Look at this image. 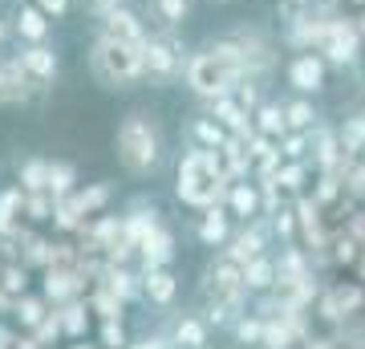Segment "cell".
<instances>
[{"label": "cell", "mask_w": 365, "mask_h": 349, "mask_svg": "<svg viewBox=\"0 0 365 349\" xmlns=\"http://www.w3.org/2000/svg\"><path fill=\"white\" fill-rule=\"evenodd\" d=\"M272 244H276V236H272V220L268 216H256V220H248V223H240L232 232V240L220 248L227 260H235L240 268L248 264V260H256V256H264V252H272Z\"/></svg>", "instance_id": "cell-10"}, {"label": "cell", "mask_w": 365, "mask_h": 349, "mask_svg": "<svg viewBox=\"0 0 365 349\" xmlns=\"http://www.w3.org/2000/svg\"><path fill=\"white\" fill-rule=\"evenodd\" d=\"M280 158H309V130H288L276 138Z\"/></svg>", "instance_id": "cell-40"}, {"label": "cell", "mask_w": 365, "mask_h": 349, "mask_svg": "<svg viewBox=\"0 0 365 349\" xmlns=\"http://www.w3.org/2000/svg\"><path fill=\"white\" fill-rule=\"evenodd\" d=\"M304 345H309V349H337V341H333V337H313V333H309V337H304Z\"/></svg>", "instance_id": "cell-49"}, {"label": "cell", "mask_w": 365, "mask_h": 349, "mask_svg": "<svg viewBox=\"0 0 365 349\" xmlns=\"http://www.w3.org/2000/svg\"><path fill=\"white\" fill-rule=\"evenodd\" d=\"M114 151L130 179H155L158 171L167 167V130H163L155 110L130 106L126 114L118 118Z\"/></svg>", "instance_id": "cell-1"}, {"label": "cell", "mask_w": 365, "mask_h": 349, "mask_svg": "<svg viewBox=\"0 0 365 349\" xmlns=\"http://www.w3.org/2000/svg\"><path fill=\"white\" fill-rule=\"evenodd\" d=\"M215 4H232V0H215Z\"/></svg>", "instance_id": "cell-54"}, {"label": "cell", "mask_w": 365, "mask_h": 349, "mask_svg": "<svg viewBox=\"0 0 365 349\" xmlns=\"http://www.w3.org/2000/svg\"><path fill=\"white\" fill-rule=\"evenodd\" d=\"M25 211H29V220H53V195L49 191H29L25 195Z\"/></svg>", "instance_id": "cell-44"}, {"label": "cell", "mask_w": 365, "mask_h": 349, "mask_svg": "<svg viewBox=\"0 0 365 349\" xmlns=\"http://www.w3.org/2000/svg\"><path fill=\"white\" fill-rule=\"evenodd\" d=\"M33 4H37L41 13H49L53 21H61V16L69 13V0H33Z\"/></svg>", "instance_id": "cell-47"}, {"label": "cell", "mask_w": 365, "mask_h": 349, "mask_svg": "<svg viewBox=\"0 0 365 349\" xmlns=\"http://www.w3.org/2000/svg\"><path fill=\"white\" fill-rule=\"evenodd\" d=\"M199 110L203 114H211L220 126H227V134H235V138H248L252 130V110L248 106H240V98L235 93H223V98H211V102H199Z\"/></svg>", "instance_id": "cell-14"}, {"label": "cell", "mask_w": 365, "mask_h": 349, "mask_svg": "<svg viewBox=\"0 0 365 349\" xmlns=\"http://www.w3.org/2000/svg\"><path fill=\"white\" fill-rule=\"evenodd\" d=\"M138 260H143V268H170V264H175V232H170L167 223H155V228L143 236Z\"/></svg>", "instance_id": "cell-18"}, {"label": "cell", "mask_w": 365, "mask_h": 349, "mask_svg": "<svg viewBox=\"0 0 365 349\" xmlns=\"http://www.w3.org/2000/svg\"><path fill=\"white\" fill-rule=\"evenodd\" d=\"M187 138H191L195 146L220 151V146L227 143V138H232V134H227V126H220V122H215L211 114H203V110H199V114L191 118V122H187Z\"/></svg>", "instance_id": "cell-26"}, {"label": "cell", "mask_w": 365, "mask_h": 349, "mask_svg": "<svg viewBox=\"0 0 365 349\" xmlns=\"http://www.w3.org/2000/svg\"><path fill=\"white\" fill-rule=\"evenodd\" d=\"M86 61H90V74H93V81H98L102 90L126 93V90H138V86H143V78H146L143 49L122 45V41H114V37H106L102 29L93 33Z\"/></svg>", "instance_id": "cell-3"}, {"label": "cell", "mask_w": 365, "mask_h": 349, "mask_svg": "<svg viewBox=\"0 0 365 349\" xmlns=\"http://www.w3.org/2000/svg\"><path fill=\"white\" fill-rule=\"evenodd\" d=\"M182 86L195 102H211V98H223V93H235L240 86V74L227 69L223 61H215L207 49H191L187 53V65H182Z\"/></svg>", "instance_id": "cell-7"}, {"label": "cell", "mask_w": 365, "mask_h": 349, "mask_svg": "<svg viewBox=\"0 0 365 349\" xmlns=\"http://www.w3.org/2000/svg\"><path fill=\"white\" fill-rule=\"evenodd\" d=\"M0 268H4V264H0Z\"/></svg>", "instance_id": "cell-56"}, {"label": "cell", "mask_w": 365, "mask_h": 349, "mask_svg": "<svg viewBox=\"0 0 365 349\" xmlns=\"http://www.w3.org/2000/svg\"><path fill=\"white\" fill-rule=\"evenodd\" d=\"M223 207H227V216H232V220H240V223H248V220H256V216H264L260 183H256V179H235V183H227Z\"/></svg>", "instance_id": "cell-15"}, {"label": "cell", "mask_w": 365, "mask_h": 349, "mask_svg": "<svg viewBox=\"0 0 365 349\" xmlns=\"http://www.w3.org/2000/svg\"><path fill=\"white\" fill-rule=\"evenodd\" d=\"M13 33L21 45H37V41H49L53 33V16L49 13H41L37 4H21L13 16Z\"/></svg>", "instance_id": "cell-21"}, {"label": "cell", "mask_w": 365, "mask_h": 349, "mask_svg": "<svg viewBox=\"0 0 365 349\" xmlns=\"http://www.w3.org/2000/svg\"><path fill=\"white\" fill-rule=\"evenodd\" d=\"M232 37H235V45H240V57H244V78L264 81V86L272 90L276 74L284 69V65H280V53H284L280 33L256 25V21H244V25L232 29Z\"/></svg>", "instance_id": "cell-5"}, {"label": "cell", "mask_w": 365, "mask_h": 349, "mask_svg": "<svg viewBox=\"0 0 365 349\" xmlns=\"http://www.w3.org/2000/svg\"><path fill=\"white\" fill-rule=\"evenodd\" d=\"M357 158H361V163H365V146H361V155H357Z\"/></svg>", "instance_id": "cell-53"}, {"label": "cell", "mask_w": 365, "mask_h": 349, "mask_svg": "<svg viewBox=\"0 0 365 349\" xmlns=\"http://www.w3.org/2000/svg\"><path fill=\"white\" fill-rule=\"evenodd\" d=\"M57 321H61V333L66 337H86V329H90V309L81 305V300H66V309L57 313Z\"/></svg>", "instance_id": "cell-31"}, {"label": "cell", "mask_w": 365, "mask_h": 349, "mask_svg": "<svg viewBox=\"0 0 365 349\" xmlns=\"http://www.w3.org/2000/svg\"><path fill=\"white\" fill-rule=\"evenodd\" d=\"M235 98H240V106L256 110V106L268 98V86H264V81H252V78H240V86H235Z\"/></svg>", "instance_id": "cell-42"}, {"label": "cell", "mask_w": 365, "mask_h": 349, "mask_svg": "<svg viewBox=\"0 0 365 349\" xmlns=\"http://www.w3.org/2000/svg\"><path fill=\"white\" fill-rule=\"evenodd\" d=\"M317 317H321L325 325H345V313H341L337 297H333V288L317 293Z\"/></svg>", "instance_id": "cell-43"}, {"label": "cell", "mask_w": 365, "mask_h": 349, "mask_svg": "<svg viewBox=\"0 0 365 349\" xmlns=\"http://www.w3.org/2000/svg\"><path fill=\"white\" fill-rule=\"evenodd\" d=\"M187 53H191V45L182 41V29H150L146 49H143V69H146L143 86H150V90H170V86H179Z\"/></svg>", "instance_id": "cell-4"}, {"label": "cell", "mask_w": 365, "mask_h": 349, "mask_svg": "<svg viewBox=\"0 0 365 349\" xmlns=\"http://www.w3.org/2000/svg\"><path fill=\"white\" fill-rule=\"evenodd\" d=\"M252 349H260V345H252Z\"/></svg>", "instance_id": "cell-55"}, {"label": "cell", "mask_w": 365, "mask_h": 349, "mask_svg": "<svg viewBox=\"0 0 365 349\" xmlns=\"http://www.w3.org/2000/svg\"><path fill=\"white\" fill-rule=\"evenodd\" d=\"M284 86L288 93H304V98H321V93L329 90V61L321 57V53L313 49H304V53H288V61H284Z\"/></svg>", "instance_id": "cell-9"}, {"label": "cell", "mask_w": 365, "mask_h": 349, "mask_svg": "<svg viewBox=\"0 0 365 349\" xmlns=\"http://www.w3.org/2000/svg\"><path fill=\"white\" fill-rule=\"evenodd\" d=\"M98 29H102L106 37L122 41V45H134V49H146V37H150V25H146L143 13H134L130 4L122 0V4H114L110 13L98 21Z\"/></svg>", "instance_id": "cell-11"}, {"label": "cell", "mask_w": 365, "mask_h": 349, "mask_svg": "<svg viewBox=\"0 0 365 349\" xmlns=\"http://www.w3.org/2000/svg\"><path fill=\"white\" fill-rule=\"evenodd\" d=\"M45 191L53 195V199H61V195H69V191H78V171H73V163H49V187Z\"/></svg>", "instance_id": "cell-33"}, {"label": "cell", "mask_w": 365, "mask_h": 349, "mask_svg": "<svg viewBox=\"0 0 365 349\" xmlns=\"http://www.w3.org/2000/svg\"><path fill=\"white\" fill-rule=\"evenodd\" d=\"M268 220H272L276 244H297V211H292V203H284L276 216H268Z\"/></svg>", "instance_id": "cell-38"}, {"label": "cell", "mask_w": 365, "mask_h": 349, "mask_svg": "<svg viewBox=\"0 0 365 349\" xmlns=\"http://www.w3.org/2000/svg\"><path fill=\"white\" fill-rule=\"evenodd\" d=\"M13 57L21 61L25 78L33 81L37 90L53 86V81H57V74H61V57H57V49H53L49 41H37V45H21Z\"/></svg>", "instance_id": "cell-12"}, {"label": "cell", "mask_w": 365, "mask_h": 349, "mask_svg": "<svg viewBox=\"0 0 365 349\" xmlns=\"http://www.w3.org/2000/svg\"><path fill=\"white\" fill-rule=\"evenodd\" d=\"M232 232H235V220L227 216V207H223V203L207 207V211H199L195 240H199L203 248H215V252H220V248L232 240Z\"/></svg>", "instance_id": "cell-17"}, {"label": "cell", "mask_w": 365, "mask_h": 349, "mask_svg": "<svg viewBox=\"0 0 365 349\" xmlns=\"http://www.w3.org/2000/svg\"><path fill=\"white\" fill-rule=\"evenodd\" d=\"M122 309H126V300L114 297L106 285H98V293H93V313H98L102 321H122Z\"/></svg>", "instance_id": "cell-39"}, {"label": "cell", "mask_w": 365, "mask_h": 349, "mask_svg": "<svg viewBox=\"0 0 365 349\" xmlns=\"http://www.w3.org/2000/svg\"><path fill=\"white\" fill-rule=\"evenodd\" d=\"M321 57L329 61V69H337V74H349V69H357L365 57V41H361V29H357V16L345 13L337 16L333 25H329L325 41H321Z\"/></svg>", "instance_id": "cell-8"}, {"label": "cell", "mask_w": 365, "mask_h": 349, "mask_svg": "<svg viewBox=\"0 0 365 349\" xmlns=\"http://www.w3.org/2000/svg\"><path fill=\"white\" fill-rule=\"evenodd\" d=\"M203 305H215V309L232 313V317H240V313H248V288H244V268L235 264V260H227L223 252H215V256L207 260V268H203Z\"/></svg>", "instance_id": "cell-6"}, {"label": "cell", "mask_w": 365, "mask_h": 349, "mask_svg": "<svg viewBox=\"0 0 365 349\" xmlns=\"http://www.w3.org/2000/svg\"><path fill=\"white\" fill-rule=\"evenodd\" d=\"M353 272H357V280L365 285V248H361V256H357V264H353Z\"/></svg>", "instance_id": "cell-50"}, {"label": "cell", "mask_w": 365, "mask_h": 349, "mask_svg": "<svg viewBox=\"0 0 365 349\" xmlns=\"http://www.w3.org/2000/svg\"><path fill=\"white\" fill-rule=\"evenodd\" d=\"M110 199H114V183H90V187H78V203H81L86 216H98Z\"/></svg>", "instance_id": "cell-34"}, {"label": "cell", "mask_w": 365, "mask_h": 349, "mask_svg": "<svg viewBox=\"0 0 365 349\" xmlns=\"http://www.w3.org/2000/svg\"><path fill=\"white\" fill-rule=\"evenodd\" d=\"M69 349H93V345H69Z\"/></svg>", "instance_id": "cell-52"}, {"label": "cell", "mask_w": 365, "mask_h": 349, "mask_svg": "<svg viewBox=\"0 0 365 349\" xmlns=\"http://www.w3.org/2000/svg\"><path fill=\"white\" fill-rule=\"evenodd\" d=\"M244 288H248V297H260V293H272L276 288V256L272 252H264V256L244 264Z\"/></svg>", "instance_id": "cell-25"}, {"label": "cell", "mask_w": 365, "mask_h": 349, "mask_svg": "<svg viewBox=\"0 0 365 349\" xmlns=\"http://www.w3.org/2000/svg\"><path fill=\"white\" fill-rule=\"evenodd\" d=\"M130 337L122 329V321H102V349H126Z\"/></svg>", "instance_id": "cell-45"}, {"label": "cell", "mask_w": 365, "mask_h": 349, "mask_svg": "<svg viewBox=\"0 0 365 349\" xmlns=\"http://www.w3.org/2000/svg\"><path fill=\"white\" fill-rule=\"evenodd\" d=\"M333 297H337V305H341V313H345V317H353V313L365 309V285H361V280L333 285Z\"/></svg>", "instance_id": "cell-36"}, {"label": "cell", "mask_w": 365, "mask_h": 349, "mask_svg": "<svg viewBox=\"0 0 365 349\" xmlns=\"http://www.w3.org/2000/svg\"><path fill=\"white\" fill-rule=\"evenodd\" d=\"M227 175H223L220 151H207V146L187 143V151L179 155V171H175V195H179L182 207L191 211H207V207L223 203L227 195Z\"/></svg>", "instance_id": "cell-2"}, {"label": "cell", "mask_w": 365, "mask_h": 349, "mask_svg": "<svg viewBox=\"0 0 365 349\" xmlns=\"http://www.w3.org/2000/svg\"><path fill=\"white\" fill-rule=\"evenodd\" d=\"M232 337H235V345H260V337H264V317H256V313H240L232 321Z\"/></svg>", "instance_id": "cell-32"}, {"label": "cell", "mask_w": 365, "mask_h": 349, "mask_svg": "<svg viewBox=\"0 0 365 349\" xmlns=\"http://www.w3.org/2000/svg\"><path fill=\"white\" fill-rule=\"evenodd\" d=\"M337 138H341V151L345 155H361L365 146V106H353V110H345V118L337 122Z\"/></svg>", "instance_id": "cell-27"}, {"label": "cell", "mask_w": 365, "mask_h": 349, "mask_svg": "<svg viewBox=\"0 0 365 349\" xmlns=\"http://www.w3.org/2000/svg\"><path fill=\"white\" fill-rule=\"evenodd\" d=\"M33 93H37V86L25 78L21 61L0 53V106H25Z\"/></svg>", "instance_id": "cell-16"}, {"label": "cell", "mask_w": 365, "mask_h": 349, "mask_svg": "<svg viewBox=\"0 0 365 349\" xmlns=\"http://www.w3.org/2000/svg\"><path fill=\"white\" fill-rule=\"evenodd\" d=\"M45 297H29V293H21V297H16V305H13V317L21 325H25V329H37L41 321H45Z\"/></svg>", "instance_id": "cell-35"}, {"label": "cell", "mask_w": 365, "mask_h": 349, "mask_svg": "<svg viewBox=\"0 0 365 349\" xmlns=\"http://www.w3.org/2000/svg\"><path fill=\"white\" fill-rule=\"evenodd\" d=\"M252 126L260 130V134H268V138H280V134H288V118H284V98H264L256 110H252Z\"/></svg>", "instance_id": "cell-24"}, {"label": "cell", "mask_w": 365, "mask_h": 349, "mask_svg": "<svg viewBox=\"0 0 365 349\" xmlns=\"http://www.w3.org/2000/svg\"><path fill=\"white\" fill-rule=\"evenodd\" d=\"M191 9H195V0H150L146 4V21L155 29H182Z\"/></svg>", "instance_id": "cell-23"}, {"label": "cell", "mask_w": 365, "mask_h": 349, "mask_svg": "<svg viewBox=\"0 0 365 349\" xmlns=\"http://www.w3.org/2000/svg\"><path fill=\"white\" fill-rule=\"evenodd\" d=\"M9 33H13V25H9V21H0V45L9 41Z\"/></svg>", "instance_id": "cell-51"}, {"label": "cell", "mask_w": 365, "mask_h": 349, "mask_svg": "<svg viewBox=\"0 0 365 349\" xmlns=\"http://www.w3.org/2000/svg\"><path fill=\"white\" fill-rule=\"evenodd\" d=\"M126 349H175V345H170L167 333H146V337H138V341L126 345Z\"/></svg>", "instance_id": "cell-46"}, {"label": "cell", "mask_w": 365, "mask_h": 349, "mask_svg": "<svg viewBox=\"0 0 365 349\" xmlns=\"http://www.w3.org/2000/svg\"><path fill=\"white\" fill-rule=\"evenodd\" d=\"M0 288H4L9 297H21L29 288V268L25 264H4V268H0Z\"/></svg>", "instance_id": "cell-41"}, {"label": "cell", "mask_w": 365, "mask_h": 349, "mask_svg": "<svg viewBox=\"0 0 365 349\" xmlns=\"http://www.w3.org/2000/svg\"><path fill=\"white\" fill-rule=\"evenodd\" d=\"M179 297V276L170 268H143V300L155 309H170Z\"/></svg>", "instance_id": "cell-20"}, {"label": "cell", "mask_w": 365, "mask_h": 349, "mask_svg": "<svg viewBox=\"0 0 365 349\" xmlns=\"http://www.w3.org/2000/svg\"><path fill=\"white\" fill-rule=\"evenodd\" d=\"M102 285L110 288L114 297H122L126 305H130V300H143V272H130L126 264H110V260H106Z\"/></svg>", "instance_id": "cell-22"}, {"label": "cell", "mask_w": 365, "mask_h": 349, "mask_svg": "<svg viewBox=\"0 0 365 349\" xmlns=\"http://www.w3.org/2000/svg\"><path fill=\"white\" fill-rule=\"evenodd\" d=\"M49 187V163L45 158H29L21 163V191H45Z\"/></svg>", "instance_id": "cell-37"}, {"label": "cell", "mask_w": 365, "mask_h": 349, "mask_svg": "<svg viewBox=\"0 0 365 349\" xmlns=\"http://www.w3.org/2000/svg\"><path fill=\"white\" fill-rule=\"evenodd\" d=\"M313 199L325 207V211L345 199V183H341L337 171H317V175H313Z\"/></svg>", "instance_id": "cell-30"}, {"label": "cell", "mask_w": 365, "mask_h": 349, "mask_svg": "<svg viewBox=\"0 0 365 349\" xmlns=\"http://www.w3.org/2000/svg\"><path fill=\"white\" fill-rule=\"evenodd\" d=\"M81 4H86V9H90V13H93V21H102V16L110 13L114 4H122V0H81Z\"/></svg>", "instance_id": "cell-48"}, {"label": "cell", "mask_w": 365, "mask_h": 349, "mask_svg": "<svg viewBox=\"0 0 365 349\" xmlns=\"http://www.w3.org/2000/svg\"><path fill=\"white\" fill-rule=\"evenodd\" d=\"M284 118H288V130H313L317 122H321V106H317V98L288 93L284 98Z\"/></svg>", "instance_id": "cell-28"}, {"label": "cell", "mask_w": 365, "mask_h": 349, "mask_svg": "<svg viewBox=\"0 0 365 349\" xmlns=\"http://www.w3.org/2000/svg\"><path fill=\"white\" fill-rule=\"evenodd\" d=\"M313 175H317V171H313V163H309V158H284V163H280V171H276V187L292 199V195L304 191V183L313 179Z\"/></svg>", "instance_id": "cell-29"}, {"label": "cell", "mask_w": 365, "mask_h": 349, "mask_svg": "<svg viewBox=\"0 0 365 349\" xmlns=\"http://www.w3.org/2000/svg\"><path fill=\"white\" fill-rule=\"evenodd\" d=\"M345 158H353V155H345V151H341L337 126L321 118V122L309 130V163H313V171H337V175H341Z\"/></svg>", "instance_id": "cell-13"}, {"label": "cell", "mask_w": 365, "mask_h": 349, "mask_svg": "<svg viewBox=\"0 0 365 349\" xmlns=\"http://www.w3.org/2000/svg\"><path fill=\"white\" fill-rule=\"evenodd\" d=\"M175 349H211V325L199 313H179L167 329Z\"/></svg>", "instance_id": "cell-19"}]
</instances>
